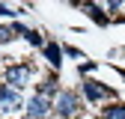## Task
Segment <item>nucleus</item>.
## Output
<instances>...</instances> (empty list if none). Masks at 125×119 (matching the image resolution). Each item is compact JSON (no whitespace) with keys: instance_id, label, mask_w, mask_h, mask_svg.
<instances>
[{"instance_id":"6e6552de","label":"nucleus","mask_w":125,"mask_h":119,"mask_svg":"<svg viewBox=\"0 0 125 119\" xmlns=\"http://www.w3.org/2000/svg\"><path fill=\"white\" fill-rule=\"evenodd\" d=\"M86 12H89V18H95V24H107V18H104V15H101V6H86Z\"/></svg>"},{"instance_id":"9d476101","label":"nucleus","mask_w":125,"mask_h":119,"mask_svg":"<svg viewBox=\"0 0 125 119\" xmlns=\"http://www.w3.org/2000/svg\"><path fill=\"white\" fill-rule=\"evenodd\" d=\"M0 15H6V18H15L18 12H15V9H9V6H0Z\"/></svg>"},{"instance_id":"423d86ee","label":"nucleus","mask_w":125,"mask_h":119,"mask_svg":"<svg viewBox=\"0 0 125 119\" xmlns=\"http://www.w3.org/2000/svg\"><path fill=\"white\" fill-rule=\"evenodd\" d=\"M45 60L54 66V69H60V63H62V51H60V45H45Z\"/></svg>"},{"instance_id":"20e7f679","label":"nucleus","mask_w":125,"mask_h":119,"mask_svg":"<svg viewBox=\"0 0 125 119\" xmlns=\"http://www.w3.org/2000/svg\"><path fill=\"white\" fill-rule=\"evenodd\" d=\"M83 95H86V101H101V98H110L113 89L101 86L98 80H83Z\"/></svg>"},{"instance_id":"0eeeda50","label":"nucleus","mask_w":125,"mask_h":119,"mask_svg":"<svg viewBox=\"0 0 125 119\" xmlns=\"http://www.w3.org/2000/svg\"><path fill=\"white\" fill-rule=\"evenodd\" d=\"M101 119H125V104H113V107H107Z\"/></svg>"},{"instance_id":"39448f33","label":"nucleus","mask_w":125,"mask_h":119,"mask_svg":"<svg viewBox=\"0 0 125 119\" xmlns=\"http://www.w3.org/2000/svg\"><path fill=\"white\" fill-rule=\"evenodd\" d=\"M21 107V95L12 86H0V110H18Z\"/></svg>"},{"instance_id":"f257e3e1","label":"nucleus","mask_w":125,"mask_h":119,"mask_svg":"<svg viewBox=\"0 0 125 119\" xmlns=\"http://www.w3.org/2000/svg\"><path fill=\"white\" fill-rule=\"evenodd\" d=\"M30 78H33V69H30V66H24V63L9 66V69H6V83H9L12 89L27 86V83H30Z\"/></svg>"},{"instance_id":"7ed1b4c3","label":"nucleus","mask_w":125,"mask_h":119,"mask_svg":"<svg viewBox=\"0 0 125 119\" xmlns=\"http://www.w3.org/2000/svg\"><path fill=\"white\" fill-rule=\"evenodd\" d=\"M48 110H51V101L45 98V95H39V92L27 101V116H30V119H45Z\"/></svg>"},{"instance_id":"1a4fd4ad","label":"nucleus","mask_w":125,"mask_h":119,"mask_svg":"<svg viewBox=\"0 0 125 119\" xmlns=\"http://www.w3.org/2000/svg\"><path fill=\"white\" fill-rule=\"evenodd\" d=\"M12 36H15V33H12V30H9V27H3V24H0V45H6V42H12Z\"/></svg>"},{"instance_id":"f03ea898","label":"nucleus","mask_w":125,"mask_h":119,"mask_svg":"<svg viewBox=\"0 0 125 119\" xmlns=\"http://www.w3.org/2000/svg\"><path fill=\"white\" fill-rule=\"evenodd\" d=\"M54 110L60 113V119H69V116H74V113H77V95H74V92H69V89L57 92Z\"/></svg>"}]
</instances>
